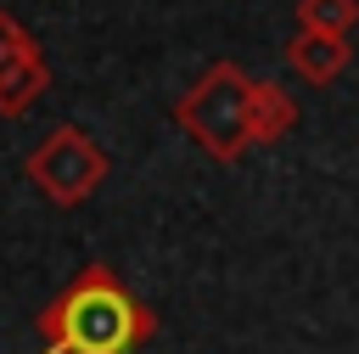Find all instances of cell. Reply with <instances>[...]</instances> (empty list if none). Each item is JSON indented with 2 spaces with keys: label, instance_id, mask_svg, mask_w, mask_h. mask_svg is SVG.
Returning <instances> with one entry per match:
<instances>
[{
  "label": "cell",
  "instance_id": "cell-1",
  "mask_svg": "<svg viewBox=\"0 0 359 354\" xmlns=\"http://www.w3.org/2000/svg\"><path fill=\"white\" fill-rule=\"evenodd\" d=\"M39 354H140L157 337V315L146 298L123 287L101 258L79 264L73 281L34 315Z\"/></svg>",
  "mask_w": 359,
  "mask_h": 354
},
{
  "label": "cell",
  "instance_id": "cell-2",
  "mask_svg": "<svg viewBox=\"0 0 359 354\" xmlns=\"http://www.w3.org/2000/svg\"><path fill=\"white\" fill-rule=\"evenodd\" d=\"M252 73L241 67V62H230V56H219V62H208L185 90H180V101L168 107V118L180 124V135H191L213 163H236L247 146H258L252 140Z\"/></svg>",
  "mask_w": 359,
  "mask_h": 354
},
{
  "label": "cell",
  "instance_id": "cell-3",
  "mask_svg": "<svg viewBox=\"0 0 359 354\" xmlns=\"http://www.w3.org/2000/svg\"><path fill=\"white\" fill-rule=\"evenodd\" d=\"M22 174H28V185H34L50 208H79V202H90V197L107 185L112 157L101 152V140H95L90 129L56 124V129L28 152Z\"/></svg>",
  "mask_w": 359,
  "mask_h": 354
},
{
  "label": "cell",
  "instance_id": "cell-4",
  "mask_svg": "<svg viewBox=\"0 0 359 354\" xmlns=\"http://www.w3.org/2000/svg\"><path fill=\"white\" fill-rule=\"evenodd\" d=\"M348 62H353V45H348L342 34H314V28H297V34L286 39V67H292L303 84H314V90L337 84V79L348 73Z\"/></svg>",
  "mask_w": 359,
  "mask_h": 354
},
{
  "label": "cell",
  "instance_id": "cell-5",
  "mask_svg": "<svg viewBox=\"0 0 359 354\" xmlns=\"http://www.w3.org/2000/svg\"><path fill=\"white\" fill-rule=\"evenodd\" d=\"M45 90H50V62H45V51L34 45V51H22L11 67H0V118H22Z\"/></svg>",
  "mask_w": 359,
  "mask_h": 354
},
{
  "label": "cell",
  "instance_id": "cell-6",
  "mask_svg": "<svg viewBox=\"0 0 359 354\" xmlns=\"http://www.w3.org/2000/svg\"><path fill=\"white\" fill-rule=\"evenodd\" d=\"M297 129V101L275 84V79H258L252 84V140L258 146H275Z\"/></svg>",
  "mask_w": 359,
  "mask_h": 354
},
{
  "label": "cell",
  "instance_id": "cell-7",
  "mask_svg": "<svg viewBox=\"0 0 359 354\" xmlns=\"http://www.w3.org/2000/svg\"><path fill=\"white\" fill-rule=\"evenodd\" d=\"M297 28H314V34H353L359 28V0H297Z\"/></svg>",
  "mask_w": 359,
  "mask_h": 354
},
{
  "label": "cell",
  "instance_id": "cell-8",
  "mask_svg": "<svg viewBox=\"0 0 359 354\" xmlns=\"http://www.w3.org/2000/svg\"><path fill=\"white\" fill-rule=\"evenodd\" d=\"M34 45H39V39H34V34H28V28L0 6V67H11V62H17L22 51H34Z\"/></svg>",
  "mask_w": 359,
  "mask_h": 354
}]
</instances>
